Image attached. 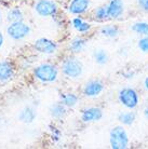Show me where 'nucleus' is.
Here are the masks:
<instances>
[{
  "instance_id": "28",
  "label": "nucleus",
  "mask_w": 148,
  "mask_h": 149,
  "mask_svg": "<svg viewBox=\"0 0 148 149\" xmlns=\"http://www.w3.org/2000/svg\"><path fill=\"white\" fill-rule=\"evenodd\" d=\"M144 116H145V118H146V119H148V105L145 107V109H144Z\"/></svg>"
},
{
  "instance_id": "4",
  "label": "nucleus",
  "mask_w": 148,
  "mask_h": 149,
  "mask_svg": "<svg viewBox=\"0 0 148 149\" xmlns=\"http://www.w3.org/2000/svg\"><path fill=\"white\" fill-rule=\"evenodd\" d=\"M118 100L128 109H134L140 103L138 93L132 88H124L118 94Z\"/></svg>"
},
{
  "instance_id": "7",
  "label": "nucleus",
  "mask_w": 148,
  "mask_h": 149,
  "mask_svg": "<svg viewBox=\"0 0 148 149\" xmlns=\"http://www.w3.org/2000/svg\"><path fill=\"white\" fill-rule=\"evenodd\" d=\"M34 49L39 53L50 55V54H54L57 51V45L51 39L40 38L34 43Z\"/></svg>"
},
{
  "instance_id": "19",
  "label": "nucleus",
  "mask_w": 148,
  "mask_h": 149,
  "mask_svg": "<svg viewBox=\"0 0 148 149\" xmlns=\"http://www.w3.org/2000/svg\"><path fill=\"white\" fill-rule=\"evenodd\" d=\"M119 28L115 25H108V26H104L101 29V34L102 36L106 38H117L119 36Z\"/></svg>"
},
{
  "instance_id": "18",
  "label": "nucleus",
  "mask_w": 148,
  "mask_h": 149,
  "mask_svg": "<svg viewBox=\"0 0 148 149\" xmlns=\"http://www.w3.org/2000/svg\"><path fill=\"white\" fill-rule=\"evenodd\" d=\"M85 45H87V40H85L84 38L77 37V38H75L74 40L71 42L69 49H71V52L79 53V52H81L82 50L85 48Z\"/></svg>"
},
{
  "instance_id": "16",
  "label": "nucleus",
  "mask_w": 148,
  "mask_h": 149,
  "mask_svg": "<svg viewBox=\"0 0 148 149\" xmlns=\"http://www.w3.org/2000/svg\"><path fill=\"white\" fill-rule=\"evenodd\" d=\"M61 103L67 108H73L78 103V96L74 93H63L61 95Z\"/></svg>"
},
{
  "instance_id": "21",
  "label": "nucleus",
  "mask_w": 148,
  "mask_h": 149,
  "mask_svg": "<svg viewBox=\"0 0 148 149\" xmlns=\"http://www.w3.org/2000/svg\"><path fill=\"white\" fill-rule=\"evenodd\" d=\"M132 30L142 36H148V23L147 22H137L132 26Z\"/></svg>"
},
{
  "instance_id": "31",
  "label": "nucleus",
  "mask_w": 148,
  "mask_h": 149,
  "mask_svg": "<svg viewBox=\"0 0 148 149\" xmlns=\"http://www.w3.org/2000/svg\"><path fill=\"white\" fill-rule=\"evenodd\" d=\"M0 19H1V13H0Z\"/></svg>"
},
{
  "instance_id": "17",
  "label": "nucleus",
  "mask_w": 148,
  "mask_h": 149,
  "mask_svg": "<svg viewBox=\"0 0 148 149\" xmlns=\"http://www.w3.org/2000/svg\"><path fill=\"white\" fill-rule=\"evenodd\" d=\"M118 120L120 121V123H122L123 125L130 127L132 125L135 120H136V115L133 111H126V112H121L118 116Z\"/></svg>"
},
{
  "instance_id": "24",
  "label": "nucleus",
  "mask_w": 148,
  "mask_h": 149,
  "mask_svg": "<svg viewBox=\"0 0 148 149\" xmlns=\"http://www.w3.org/2000/svg\"><path fill=\"white\" fill-rule=\"evenodd\" d=\"M138 48L142 52L148 53V36H144L138 41Z\"/></svg>"
},
{
  "instance_id": "9",
  "label": "nucleus",
  "mask_w": 148,
  "mask_h": 149,
  "mask_svg": "<svg viewBox=\"0 0 148 149\" xmlns=\"http://www.w3.org/2000/svg\"><path fill=\"white\" fill-rule=\"evenodd\" d=\"M103 118V110L98 107H90L81 111V120L85 123L100 121Z\"/></svg>"
},
{
  "instance_id": "22",
  "label": "nucleus",
  "mask_w": 148,
  "mask_h": 149,
  "mask_svg": "<svg viewBox=\"0 0 148 149\" xmlns=\"http://www.w3.org/2000/svg\"><path fill=\"white\" fill-rule=\"evenodd\" d=\"M94 60L98 65H105L108 62V54L105 50H97L94 53Z\"/></svg>"
},
{
  "instance_id": "1",
  "label": "nucleus",
  "mask_w": 148,
  "mask_h": 149,
  "mask_svg": "<svg viewBox=\"0 0 148 149\" xmlns=\"http://www.w3.org/2000/svg\"><path fill=\"white\" fill-rule=\"evenodd\" d=\"M35 78L43 83H51L56 81L59 77V69L53 64H41L34 69Z\"/></svg>"
},
{
  "instance_id": "11",
  "label": "nucleus",
  "mask_w": 148,
  "mask_h": 149,
  "mask_svg": "<svg viewBox=\"0 0 148 149\" xmlns=\"http://www.w3.org/2000/svg\"><path fill=\"white\" fill-rule=\"evenodd\" d=\"M124 4L122 0H110L107 4V11L109 19H119L123 13Z\"/></svg>"
},
{
  "instance_id": "13",
  "label": "nucleus",
  "mask_w": 148,
  "mask_h": 149,
  "mask_svg": "<svg viewBox=\"0 0 148 149\" xmlns=\"http://www.w3.org/2000/svg\"><path fill=\"white\" fill-rule=\"evenodd\" d=\"M36 111L33 107L30 106H27L24 109H22V111L20 112L19 115V119L24 123H31L36 118Z\"/></svg>"
},
{
  "instance_id": "8",
  "label": "nucleus",
  "mask_w": 148,
  "mask_h": 149,
  "mask_svg": "<svg viewBox=\"0 0 148 149\" xmlns=\"http://www.w3.org/2000/svg\"><path fill=\"white\" fill-rule=\"evenodd\" d=\"M104 91V83L100 80H91L83 88V94L87 97H96Z\"/></svg>"
},
{
  "instance_id": "15",
  "label": "nucleus",
  "mask_w": 148,
  "mask_h": 149,
  "mask_svg": "<svg viewBox=\"0 0 148 149\" xmlns=\"http://www.w3.org/2000/svg\"><path fill=\"white\" fill-rule=\"evenodd\" d=\"M66 106L64 104H62L61 102L56 103L51 107L50 111H51V116L54 119H62L66 115Z\"/></svg>"
},
{
  "instance_id": "26",
  "label": "nucleus",
  "mask_w": 148,
  "mask_h": 149,
  "mask_svg": "<svg viewBox=\"0 0 148 149\" xmlns=\"http://www.w3.org/2000/svg\"><path fill=\"white\" fill-rule=\"evenodd\" d=\"M137 2L144 11L148 12V0H137Z\"/></svg>"
},
{
  "instance_id": "2",
  "label": "nucleus",
  "mask_w": 148,
  "mask_h": 149,
  "mask_svg": "<svg viewBox=\"0 0 148 149\" xmlns=\"http://www.w3.org/2000/svg\"><path fill=\"white\" fill-rule=\"evenodd\" d=\"M62 71L68 78L76 79L83 72V64L75 56H68L62 63Z\"/></svg>"
},
{
  "instance_id": "27",
  "label": "nucleus",
  "mask_w": 148,
  "mask_h": 149,
  "mask_svg": "<svg viewBox=\"0 0 148 149\" xmlns=\"http://www.w3.org/2000/svg\"><path fill=\"white\" fill-rule=\"evenodd\" d=\"M3 35L0 33V49H1V47H2V45H3Z\"/></svg>"
},
{
  "instance_id": "6",
  "label": "nucleus",
  "mask_w": 148,
  "mask_h": 149,
  "mask_svg": "<svg viewBox=\"0 0 148 149\" xmlns=\"http://www.w3.org/2000/svg\"><path fill=\"white\" fill-rule=\"evenodd\" d=\"M35 10L40 16H54L57 13V6L51 0H38L35 4Z\"/></svg>"
},
{
  "instance_id": "25",
  "label": "nucleus",
  "mask_w": 148,
  "mask_h": 149,
  "mask_svg": "<svg viewBox=\"0 0 148 149\" xmlns=\"http://www.w3.org/2000/svg\"><path fill=\"white\" fill-rule=\"evenodd\" d=\"M50 133H51V137L54 142H59V138H61V131L57 129V127H53V125H50Z\"/></svg>"
},
{
  "instance_id": "3",
  "label": "nucleus",
  "mask_w": 148,
  "mask_h": 149,
  "mask_svg": "<svg viewBox=\"0 0 148 149\" xmlns=\"http://www.w3.org/2000/svg\"><path fill=\"white\" fill-rule=\"evenodd\" d=\"M109 143L112 149H126L129 146V135L122 127H115L110 131Z\"/></svg>"
},
{
  "instance_id": "14",
  "label": "nucleus",
  "mask_w": 148,
  "mask_h": 149,
  "mask_svg": "<svg viewBox=\"0 0 148 149\" xmlns=\"http://www.w3.org/2000/svg\"><path fill=\"white\" fill-rule=\"evenodd\" d=\"M71 23H73V26H74L75 29L79 33H81V34L88 33L91 29V24L84 22L81 17H75V19H73Z\"/></svg>"
},
{
  "instance_id": "30",
  "label": "nucleus",
  "mask_w": 148,
  "mask_h": 149,
  "mask_svg": "<svg viewBox=\"0 0 148 149\" xmlns=\"http://www.w3.org/2000/svg\"><path fill=\"white\" fill-rule=\"evenodd\" d=\"M124 76H126V78H133L134 74L133 72H129V74H124Z\"/></svg>"
},
{
  "instance_id": "23",
  "label": "nucleus",
  "mask_w": 148,
  "mask_h": 149,
  "mask_svg": "<svg viewBox=\"0 0 148 149\" xmlns=\"http://www.w3.org/2000/svg\"><path fill=\"white\" fill-rule=\"evenodd\" d=\"M95 17L98 21H105V19H109L108 11H107V6H103V7L97 8L96 10H95Z\"/></svg>"
},
{
  "instance_id": "5",
  "label": "nucleus",
  "mask_w": 148,
  "mask_h": 149,
  "mask_svg": "<svg viewBox=\"0 0 148 149\" xmlns=\"http://www.w3.org/2000/svg\"><path fill=\"white\" fill-rule=\"evenodd\" d=\"M8 35L14 39V40H22L25 37H27L30 33V27L24 23L23 21L21 22H14L11 23L7 29Z\"/></svg>"
},
{
  "instance_id": "10",
  "label": "nucleus",
  "mask_w": 148,
  "mask_h": 149,
  "mask_svg": "<svg viewBox=\"0 0 148 149\" xmlns=\"http://www.w3.org/2000/svg\"><path fill=\"white\" fill-rule=\"evenodd\" d=\"M90 0H71L68 6V11L74 15H81L88 11Z\"/></svg>"
},
{
  "instance_id": "32",
  "label": "nucleus",
  "mask_w": 148,
  "mask_h": 149,
  "mask_svg": "<svg viewBox=\"0 0 148 149\" xmlns=\"http://www.w3.org/2000/svg\"><path fill=\"white\" fill-rule=\"evenodd\" d=\"M0 122H1V118H0Z\"/></svg>"
},
{
  "instance_id": "20",
  "label": "nucleus",
  "mask_w": 148,
  "mask_h": 149,
  "mask_svg": "<svg viewBox=\"0 0 148 149\" xmlns=\"http://www.w3.org/2000/svg\"><path fill=\"white\" fill-rule=\"evenodd\" d=\"M24 19V15H23V12L21 9L19 8H14V9H11L10 11L8 12L7 15V19L9 22L14 23V22H21Z\"/></svg>"
},
{
  "instance_id": "12",
  "label": "nucleus",
  "mask_w": 148,
  "mask_h": 149,
  "mask_svg": "<svg viewBox=\"0 0 148 149\" xmlns=\"http://www.w3.org/2000/svg\"><path fill=\"white\" fill-rule=\"evenodd\" d=\"M14 77V66L13 64L2 61L0 62V82H6Z\"/></svg>"
},
{
  "instance_id": "29",
  "label": "nucleus",
  "mask_w": 148,
  "mask_h": 149,
  "mask_svg": "<svg viewBox=\"0 0 148 149\" xmlns=\"http://www.w3.org/2000/svg\"><path fill=\"white\" fill-rule=\"evenodd\" d=\"M144 86H145V89H146V91L148 92V77H146V79L144 80Z\"/></svg>"
}]
</instances>
